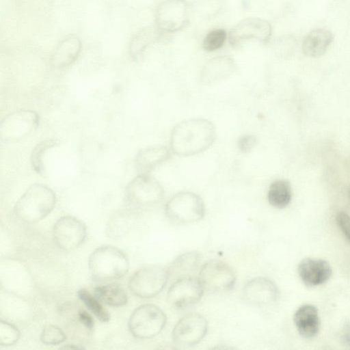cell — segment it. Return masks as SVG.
Segmentation results:
<instances>
[{
    "instance_id": "1",
    "label": "cell",
    "mask_w": 350,
    "mask_h": 350,
    "mask_svg": "<svg viewBox=\"0 0 350 350\" xmlns=\"http://www.w3.org/2000/svg\"><path fill=\"white\" fill-rule=\"evenodd\" d=\"M216 137L215 125L202 118H191L177 124L170 135L171 151L178 157H190L206 150Z\"/></svg>"
},
{
    "instance_id": "2",
    "label": "cell",
    "mask_w": 350,
    "mask_h": 350,
    "mask_svg": "<svg viewBox=\"0 0 350 350\" xmlns=\"http://www.w3.org/2000/svg\"><path fill=\"white\" fill-rule=\"evenodd\" d=\"M56 204L54 191L45 185H31L16 201L14 213L21 221L32 224L37 222L53 210Z\"/></svg>"
},
{
    "instance_id": "3",
    "label": "cell",
    "mask_w": 350,
    "mask_h": 350,
    "mask_svg": "<svg viewBox=\"0 0 350 350\" xmlns=\"http://www.w3.org/2000/svg\"><path fill=\"white\" fill-rule=\"evenodd\" d=\"M88 268L92 280L96 282L116 280L129 271V260L120 249L112 245H102L90 255Z\"/></svg>"
},
{
    "instance_id": "4",
    "label": "cell",
    "mask_w": 350,
    "mask_h": 350,
    "mask_svg": "<svg viewBox=\"0 0 350 350\" xmlns=\"http://www.w3.org/2000/svg\"><path fill=\"white\" fill-rule=\"evenodd\" d=\"M166 217L176 224H187L203 218L204 203L200 196L191 191H181L172 196L165 207Z\"/></svg>"
},
{
    "instance_id": "5",
    "label": "cell",
    "mask_w": 350,
    "mask_h": 350,
    "mask_svg": "<svg viewBox=\"0 0 350 350\" xmlns=\"http://www.w3.org/2000/svg\"><path fill=\"white\" fill-rule=\"evenodd\" d=\"M191 15L186 0H164L156 8L155 26L163 34L176 33L187 26Z\"/></svg>"
},
{
    "instance_id": "6",
    "label": "cell",
    "mask_w": 350,
    "mask_h": 350,
    "mask_svg": "<svg viewBox=\"0 0 350 350\" xmlns=\"http://www.w3.org/2000/svg\"><path fill=\"white\" fill-rule=\"evenodd\" d=\"M166 324V316L159 307L146 304L136 308L129 319V329L133 336L146 339L159 334Z\"/></svg>"
},
{
    "instance_id": "7",
    "label": "cell",
    "mask_w": 350,
    "mask_h": 350,
    "mask_svg": "<svg viewBox=\"0 0 350 350\" xmlns=\"http://www.w3.org/2000/svg\"><path fill=\"white\" fill-rule=\"evenodd\" d=\"M169 278L167 268L160 265L145 267L132 275L129 281V288L137 297H152L163 289Z\"/></svg>"
},
{
    "instance_id": "8",
    "label": "cell",
    "mask_w": 350,
    "mask_h": 350,
    "mask_svg": "<svg viewBox=\"0 0 350 350\" xmlns=\"http://www.w3.org/2000/svg\"><path fill=\"white\" fill-rule=\"evenodd\" d=\"M163 196L162 185L150 174H138L125 188L126 200L133 206H152L159 203Z\"/></svg>"
},
{
    "instance_id": "9",
    "label": "cell",
    "mask_w": 350,
    "mask_h": 350,
    "mask_svg": "<svg viewBox=\"0 0 350 350\" xmlns=\"http://www.w3.org/2000/svg\"><path fill=\"white\" fill-rule=\"evenodd\" d=\"M198 279L204 291L210 293H221L233 288L236 274L226 262L212 260L201 267Z\"/></svg>"
},
{
    "instance_id": "10",
    "label": "cell",
    "mask_w": 350,
    "mask_h": 350,
    "mask_svg": "<svg viewBox=\"0 0 350 350\" xmlns=\"http://www.w3.org/2000/svg\"><path fill=\"white\" fill-rule=\"evenodd\" d=\"M38 114L31 110H19L5 116L0 123V139L3 142L21 139L38 126Z\"/></svg>"
},
{
    "instance_id": "11",
    "label": "cell",
    "mask_w": 350,
    "mask_h": 350,
    "mask_svg": "<svg viewBox=\"0 0 350 350\" xmlns=\"http://www.w3.org/2000/svg\"><path fill=\"white\" fill-rule=\"evenodd\" d=\"M271 35L272 27L267 21L258 17H247L231 29L228 34V40L232 46L237 47L251 40L267 44Z\"/></svg>"
},
{
    "instance_id": "12",
    "label": "cell",
    "mask_w": 350,
    "mask_h": 350,
    "mask_svg": "<svg viewBox=\"0 0 350 350\" xmlns=\"http://www.w3.org/2000/svg\"><path fill=\"white\" fill-rule=\"evenodd\" d=\"M86 234L85 224L70 215L59 218L53 228L54 241L65 252H70L79 247L84 241Z\"/></svg>"
},
{
    "instance_id": "13",
    "label": "cell",
    "mask_w": 350,
    "mask_h": 350,
    "mask_svg": "<svg viewBox=\"0 0 350 350\" xmlns=\"http://www.w3.org/2000/svg\"><path fill=\"white\" fill-rule=\"evenodd\" d=\"M207 330L206 319L198 313H191L178 321L172 331V338L178 345L191 347L204 338Z\"/></svg>"
},
{
    "instance_id": "14",
    "label": "cell",
    "mask_w": 350,
    "mask_h": 350,
    "mask_svg": "<svg viewBox=\"0 0 350 350\" xmlns=\"http://www.w3.org/2000/svg\"><path fill=\"white\" fill-rule=\"evenodd\" d=\"M203 292V287L198 278L185 276L178 278L170 286L167 300L174 308L183 309L197 303Z\"/></svg>"
},
{
    "instance_id": "15",
    "label": "cell",
    "mask_w": 350,
    "mask_h": 350,
    "mask_svg": "<svg viewBox=\"0 0 350 350\" xmlns=\"http://www.w3.org/2000/svg\"><path fill=\"white\" fill-rule=\"evenodd\" d=\"M237 69V63L231 56L214 57L202 67L199 75L200 83L203 85H214L230 77Z\"/></svg>"
},
{
    "instance_id": "16",
    "label": "cell",
    "mask_w": 350,
    "mask_h": 350,
    "mask_svg": "<svg viewBox=\"0 0 350 350\" xmlns=\"http://www.w3.org/2000/svg\"><path fill=\"white\" fill-rule=\"evenodd\" d=\"M278 289L269 279L258 277L248 281L243 289V298L250 305L262 306L275 301Z\"/></svg>"
},
{
    "instance_id": "17",
    "label": "cell",
    "mask_w": 350,
    "mask_h": 350,
    "mask_svg": "<svg viewBox=\"0 0 350 350\" xmlns=\"http://www.w3.org/2000/svg\"><path fill=\"white\" fill-rule=\"evenodd\" d=\"M297 269L302 282L308 286L324 284L332 274L330 265L322 259L306 258L300 262Z\"/></svg>"
},
{
    "instance_id": "18",
    "label": "cell",
    "mask_w": 350,
    "mask_h": 350,
    "mask_svg": "<svg viewBox=\"0 0 350 350\" xmlns=\"http://www.w3.org/2000/svg\"><path fill=\"white\" fill-rule=\"evenodd\" d=\"M171 149L166 146L157 145L144 148L135 155L134 165L138 174H150L171 157Z\"/></svg>"
},
{
    "instance_id": "19",
    "label": "cell",
    "mask_w": 350,
    "mask_h": 350,
    "mask_svg": "<svg viewBox=\"0 0 350 350\" xmlns=\"http://www.w3.org/2000/svg\"><path fill=\"white\" fill-rule=\"evenodd\" d=\"M81 50V42L75 35L64 38L55 49L51 62L53 67L58 69L70 66L77 59Z\"/></svg>"
},
{
    "instance_id": "20",
    "label": "cell",
    "mask_w": 350,
    "mask_h": 350,
    "mask_svg": "<svg viewBox=\"0 0 350 350\" xmlns=\"http://www.w3.org/2000/svg\"><path fill=\"white\" fill-rule=\"evenodd\" d=\"M334 35L326 28H316L304 37L301 49L306 56L319 57L323 55L334 41Z\"/></svg>"
},
{
    "instance_id": "21",
    "label": "cell",
    "mask_w": 350,
    "mask_h": 350,
    "mask_svg": "<svg viewBox=\"0 0 350 350\" xmlns=\"http://www.w3.org/2000/svg\"><path fill=\"white\" fill-rule=\"evenodd\" d=\"M293 320L299 333L304 338H312L319 331L321 321L319 312L313 305L305 304L300 306L296 310Z\"/></svg>"
},
{
    "instance_id": "22",
    "label": "cell",
    "mask_w": 350,
    "mask_h": 350,
    "mask_svg": "<svg viewBox=\"0 0 350 350\" xmlns=\"http://www.w3.org/2000/svg\"><path fill=\"white\" fill-rule=\"evenodd\" d=\"M163 33L154 26H148L139 30L131 39L129 52L135 60H138L151 44L157 42Z\"/></svg>"
},
{
    "instance_id": "23",
    "label": "cell",
    "mask_w": 350,
    "mask_h": 350,
    "mask_svg": "<svg viewBox=\"0 0 350 350\" xmlns=\"http://www.w3.org/2000/svg\"><path fill=\"white\" fill-rule=\"evenodd\" d=\"M94 294L101 302L112 307H121L128 302L126 293L118 284L98 286L94 288Z\"/></svg>"
},
{
    "instance_id": "24",
    "label": "cell",
    "mask_w": 350,
    "mask_h": 350,
    "mask_svg": "<svg viewBox=\"0 0 350 350\" xmlns=\"http://www.w3.org/2000/svg\"><path fill=\"white\" fill-rule=\"evenodd\" d=\"M200 254L196 252H189L178 256L170 265V276L182 278L188 276L198 266Z\"/></svg>"
},
{
    "instance_id": "25",
    "label": "cell",
    "mask_w": 350,
    "mask_h": 350,
    "mask_svg": "<svg viewBox=\"0 0 350 350\" xmlns=\"http://www.w3.org/2000/svg\"><path fill=\"white\" fill-rule=\"evenodd\" d=\"M291 196V185L285 180H277L273 182L267 193L269 203L278 208L286 207L290 203Z\"/></svg>"
},
{
    "instance_id": "26",
    "label": "cell",
    "mask_w": 350,
    "mask_h": 350,
    "mask_svg": "<svg viewBox=\"0 0 350 350\" xmlns=\"http://www.w3.org/2000/svg\"><path fill=\"white\" fill-rule=\"evenodd\" d=\"M192 15L202 20L218 16L225 8V0H194L191 3Z\"/></svg>"
},
{
    "instance_id": "27",
    "label": "cell",
    "mask_w": 350,
    "mask_h": 350,
    "mask_svg": "<svg viewBox=\"0 0 350 350\" xmlns=\"http://www.w3.org/2000/svg\"><path fill=\"white\" fill-rule=\"evenodd\" d=\"M77 296L98 320L104 323L109 321V313L95 295H93L86 289L82 288L77 292Z\"/></svg>"
},
{
    "instance_id": "28",
    "label": "cell",
    "mask_w": 350,
    "mask_h": 350,
    "mask_svg": "<svg viewBox=\"0 0 350 350\" xmlns=\"http://www.w3.org/2000/svg\"><path fill=\"white\" fill-rule=\"evenodd\" d=\"M57 142L54 139H46L38 144L32 150L31 154V163L35 172L40 174L44 173V165L43 157L48 150L55 146Z\"/></svg>"
},
{
    "instance_id": "29",
    "label": "cell",
    "mask_w": 350,
    "mask_h": 350,
    "mask_svg": "<svg viewBox=\"0 0 350 350\" xmlns=\"http://www.w3.org/2000/svg\"><path fill=\"white\" fill-rule=\"evenodd\" d=\"M228 38L225 29L218 28L208 31L202 40V48L204 51L212 52L221 49Z\"/></svg>"
},
{
    "instance_id": "30",
    "label": "cell",
    "mask_w": 350,
    "mask_h": 350,
    "mask_svg": "<svg viewBox=\"0 0 350 350\" xmlns=\"http://www.w3.org/2000/svg\"><path fill=\"white\" fill-rule=\"evenodd\" d=\"M129 218L122 214L116 215L109 220L107 223V234L113 238L120 237L126 234L129 230Z\"/></svg>"
},
{
    "instance_id": "31",
    "label": "cell",
    "mask_w": 350,
    "mask_h": 350,
    "mask_svg": "<svg viewBox=\"0 0 350 350\" xmlns=\"http://www.w3.org/2000/svg\"><path fill=\"white\" fill-rule=\"evenodd\" d=\"M40 340L45 345H55L64 342L66 340V336L59 327L48 325L42 329Z\"/></svg>"
},
{
    "instance_id": "32",
    "label": "cell",
    "mask_w": 350,
    "mask_h": 350,
    "mask_svg": "<svg viewBox=\"0 0 350 350\" xmlns=\"http://www.w3.org/2000/svg\"><path fill=\"white\" fill-rule=\"evenodd\" d=\"M20 338V332L12 324L1 321L0 322V345L8 346L16 342Z\"/></svg>"
},
{
    "instance_id": "33",
    "label": "cell",
    "mask_w": 350,
    "mask_h": 350,
    "mask_svg": "<svg viewBox=\"0 0 350 350\" xmlns=\"http://www.w3.org/2000/svg\"><path fill=\"white\" fill-rule=\"evenodd\" d=\"M257 143L258 139L254 135L245 134L239 138L237 146L241 152L248 153L255 148Z\"/></svg>"
},
{
    "instance_id": "34",
    "label": "cell",
    "mask_w": 350,
    "mask_h": 350,
    "mask_svg": "<svg viewBox=\"0 0 350 350\" xmlns=\"http://www.w3.org/2000/svg\"><path fill=\"white\" fill-rule=\"evenodd\" d=\"M336 222L342 232L350 241V215L340 212L336 215Z\"/></svg>"
},
{
    "instance_id": "35",
    "label": "cell",
    "mask_w": 350,
    "mask_h": 350,
    "mask_svg": "<svg viewBox=\"0 0 350 350\" xmlns=\"http://www.w3.org/2000/svg\"><path fill=\"white\" fill-rule=\"evenodd\" d=\"M80 322L90 331L94 328V320L91 315L85 310H81L78 313Z\"/></svg>"
},
{
    "instance_id": "36",
    "label": "cell",
    "mask_w": 350,
    "mask_h": 350,
    "mask_svg": "<svg viewBox=\"0 0 350 350\" xmlns=\"http://www.w3.org/2000/svg\"><path fill=\"white\" fill-rule=\"evenodd\" d=\"M81 348L82 347H78V346H75L74 345H68L66 346L61 347V349H81Z\"/></svg>"
},
{
    "instance_id": "37",
    "label": "cell",
    "mask_w": 350,
    "mask_h": 350,
    "mask_svg": "<svg viewBox=\"0 0 350 350\" xmlns=\"http://www.w3.org/2000/svg\"><path fill=\"white\" fill-rule=\"evenodd\" d=\"M243 5L248 4L250 2H251L252 0H240Z\"/></svg>"
},
{
    "instance_id": "38",
    "label": "cell",
    "mask_w": 350,
    "mask_h": 350,
    "mask_svg": "<svg viewBox=\"0 0 350 350\" xmlns=\"http://www.w3.org/2000/svg\"><path fill=\"white\" fill-rule=\"evenodd\" d=\"M349 195H350V193H349Z\"/></svg>"
}]
</instances>
